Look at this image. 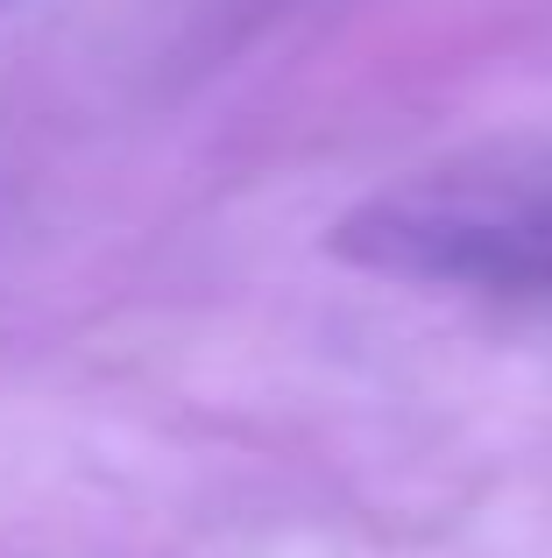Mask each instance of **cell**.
<instances>
[{"instance_id":"obj_1","label":"cell","mask_w":552,"mask_h":558,"mask_svg":"<svg viewBox=\"0 0 552 558\" xmlns=\"http://www.w3.org/2000/svg\"><path fill=\"white\" fill-rule=\"evenodd\" d=\"M326 247L369 276L446 290H552V163H446L361 198Z\"/></svg>"}]
</instances>
